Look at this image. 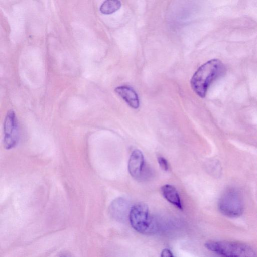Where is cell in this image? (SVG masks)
<instances>
[{"mask_svg": "<svg viewBox=\"0 0 257 257\" xmlns=\"http://www.w3.org/2000/svg\"><path fill=\"white\" fill-rule=\"evenodd\" d=\"M115 91L132 108L137 109L139 107V96L132 87L127 86H120L115 88Z\"/></svg>", "mask_w": 257, "mask_h": 257, "instance_id": "cell-8", "label": "cell"}, {"mask_svg": "<svg viewBox=\"0 0 257 257\" xmlns=\"http://www.w3.org/2000/svg\"><path fill=\"white\" fill-rule=\"evenodd\" d=\"M4 145L6 149H10L17 144L19 139L18 124L15 112H8L4 123Z\"/></svg>", "mask_w": 257, "mask_h": 257, "instance_id": "cell-5", "label": "cell"}, {"mask_svg": "<svg viewBox=\"0 0 257 257\" xmlns=\"http://www.w3.org/2000/svg\"><path fill=\"white\" fill-rule=\"evenodd\" d=\"M121 5L119 1H105L100 6V11L102 14H110L119 10Z\"/></svg>", "mask_w": 257, "mask_h": 257, "instance_id": "cell-10", "label": "cell"}, {"mask_svg": "<svg viewBox=\"0 0 257 257\" xmlns=\"http://www.w3.org/2000/svg\"><path fill=\"white\" fill-rule=\"evenodd\" d=\"M163 197L170 203L177 208L182 210V205L179 193L176 189L172 185L166 184L161 188Z\"/></svg>", "mask_w": 257, "mask_h": 257, "instance_id": "cell-9", "label": "cell"}, {"mask_svg": "<svg viewBox=\"0 0 257 257\" xmlns=\"http://www.w3.org/2000/svg\"><path fill=\"white\" fill-rule=\"evenodd\" d=\"M59 257H72V256L68 254H63L61 255Z\"/></svg>", "mask_w": 257, "mask_h": 257, "instance_id": "cell-13", "label": "cell"}, {"mask_svg": "<svg viewBox=\"0 0 257 257\" xmlns=\"http://www.w3.org/2000/svg\"><path fill=\"white\" fill-rule=\"evenodd\" d=\"M158 162L161 168L164 171H167L169 169V165L167 161L163 157H158Z\"/></svg>", "mask_w": 257, "mask_h": 257, "instance_id": "cell-11", "label": "cell"}, {"mask_svg": "<svg viewBox=\"0 0 257 257\" xmlns=\"http://www.w3.org/2000/svg\"><path fill=\"white\" fill-rule=\"evenodd\" d=\"M161 257H174L170 250L167 248L163 249L161 252Z\"/></svg>", "mask_w": 257, "mask_h": 257, "instance_id": "cell-12", "label": "cell"}, {"mask_svg": "<svg viewBox=\"0 0 257 257\" xmlns=\"http://www.w3.org/2000/svg\"><path fill=\"white\" fill-rule=\"evenodd\" d=\"M108 210L111 217L117 221H122L129 215L131 208L127 200L123 197H118L111 203Z\"/></svg>", "mask_w": 257, "mask_h": 257, "instance_id": "cell-6", "label": "cell"}, {"mask_svg": "<svg viewBox=\"0 0 257 257\" xmlns=\"http://www.w3.org/2000/svg\"><path fill=\"white\" fill-rule=\"evenodd\" d=\"M144 158L142 152L138 149L131 153L128 163V170L135 179H141L144 171Z\"/></svg>", "mask_w": 257, "mask_h": 257, "instance_id": "cell-7", "label": "cell"}, {"mask_svg": "<svg viewBox=\"0 0 257 257\" xmlns=\"http://www.w3.org/2000/svg\"><path fill=\"white\" fill-rule=\"evenodd\" d=\"M222 62L216 59H211L202 65L193 74L191 85L193 91L199 97H205L211 83L224 71Z\"/></svg>", "mask_w": 257, "mask_h": 257, "instance_id": "cell-1", "label": "cell"}, {"mask_svg": "<svg viewBox=\"0 0 257 257\" xmlns=\"http://www.w3.org/2000/svg\"><path fill=\"white\" fill-rule=\"evenodd\" d=\"M218 208L222 214L227 217L240 216L244 210L243 199L241 192L234 188L225 191L219 199Z\"/></svg>", "mask_w": 257, "mask_h": 257, "instance_id": "cell-3", "label": "cell"}, {"mask_svg": "<svg viewBox=\"0 0 257 257\" xmlns=\"http://www.w3.org/2000/svg\"><path fill=\"white\" fill-rule=\"evenodd\" d=\"M128 219L132 227L141 233H149L155 230L154 220L149 215V208L145 203L136 204L131 208Z\"/></svg>", "mask_w": 257, "mask_h": 257, "instance_id": "cell-4", "label": "cell"}, {"mask_svg": "<svg viewBox=\"0 0 257 257\" xmlns=\"http://www.w3.org/2000/svg\"><path fill=\"white\" fill-rule=\"evenodd\" d=\"M205 246L224 257H257L249 246L238 242L210 241L206 242Z\"/></svg>", "mask_w": 257, "mask_h": 257, "instance_id": "cell-2", "label": "cell"}]
</instances>
